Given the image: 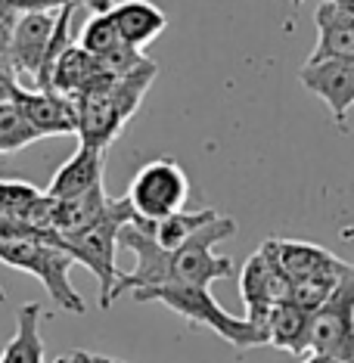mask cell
I'll return each mask as SVG.
<instances>
[{
  "label": "cell",
  "mask_w": 354,
  "mask_h": 363,
  "mask_svg": "<svg viewBox=\"0 0 354 363\" xmlns=\"http://www.w3.org/2000/svg\"><path fill=\"white\" fill-rule=\"evenodd\" d=\"M0 261L13 270H26V274L38 277L47 286L50 298L56 308L69 311V313H84L87 304L72 286L69 270L75 267V258L56 245L50 233L44 236H13V239H0Z\"/></svg>",
  "instance_id": "obj_2"
},
{
  "label": "cell",
  "mask_w": 354,
  "mask_h": 363,
  "mask_svg": "<svg viewBox=\"0 0 354 363\" xmlns=\"http://www.w3.org/2000/svg\"><path fill=\"white\" fill-rule=\"evenodd\" d=\"M44 317L47 313L40 301L22 304L16 317V335L0 354V363H44V338H40Z\"/></svg>",
  "instance_id": "obj_16"
},
{
  "label": "cell",
  "mask_w": 354,
  "mask_h": 363,
  "mask_svg": "<svg viewBox=\"0 0 354 363\" xmlns=\"http://www.w3.org/2000/svg\"><path fill=\"white\" fill-rule=\"evenodd\" d=\"M274 261L280 264L289 283H302V279H336L342 274V258L326 252L323 245L314 242H295V239H265Z\"/></svg>",
  "instance_id": "obj_10"
},
{
  "label": "cell",
  "mask_w": 354,
  "mask_h": 363,
  "mask_svg": "<svg viewBox=\"0 0 354 363\" xmlns=\"http://www.w3.org/2000/svg\"><path fill=\"white\" fill-rule=\"evenodd\" d=\"M103 150H90V146H78V152L72 155L60 171L53 174L47 196L50 199H75V196L90 193L94 186L103 184Z\"/></svg>",
  "instance_id": "obj_13"
},
{
  "label": "cell",
  "mask_w": 354,
  "mask_h": 363,
  "mask_svg": "<svg viewBox=\"0 0 354 363\" xmlns=\"http://www.w3.org/2000/svg\"><path fill=\"white\" fill-rule=\"evenodd\" d=\"M90 6V13H112V6H118L121 0H81Z\"/></svg>",
  "instance_id": "obj_26"
},
{
  "label": "cell",
  "mask_w": 354,
  "mask_h": 363,
  "mask_svg": "<svg viewBox=\"0 0 354 363\" xmlns=\"http://www.w3.org/2000/svg\"><path fill=\"white\" fill-rule=\"evenodd\" d=\"M4 298H6V295H4V289H0V301H4Z\"/></svg>",
  "instance_id": "obj_29"
},
{
  "label": "cell",
  "mask_w": 354,
  "mask_h": 363,
  "mask_svg": "<svg viewBox=\"0 0 354 363\" xmlns=\"http://www.w3.org/2000/svg\"><path fill=\"white\" fill-rule=\"evenodd\" d=\"M40 134L31 128L19 103H4L0 106V155L4 152H19L26 146L38 143Z\"/></svg>",
  "instance_id": "obj_19"
},
{
  "label": "cell",
  "mask_w": 354,
  "mask_h": 363,
  "mask_svg": "<svg viewBox=\"0 0 354 363\" xmlns=\"http://www.w3.org/2000/svg\"><path fill=\"white\" fill-rule=\"evenodd\" d=\"M19 78L13 75V69H6V65H0V106L4 103H16V96H19Z\"/></svg>",
  "instance_id": "obj_24"
},
{
  "label": "cell",
  "mask_w": 354,
  "mask_h": 363,
  "mask_svg": "<svg viewBox=\"0 0 354 363\" xmlns=\"http://www.w3.org/2000/svg\"><path fill=\"white\" fill-rule=\"evenodd\" d=\"M16 103L22 106L26 118L40 137H78V109L69 96L53 94V90L22 87Z\"/></svg>",
  "instance_id": "obj_11"
},
{
  "label": "cell",
  "mask_w": 354,
  "mask_h": 363,
  "mask_svg": "<svg viewBox=\"0 0 354 363\" xmlns=\"http://www.w3.org/2000/svg\"><path fill=\"white\" fill-rule=\"evenodd\" d=\"M289 289H292L289 277L280 270L267 242H261V249L243 264V274H240V295L245 304V317L267 329V313L280 301L289 298Z\"/></svg>",
  "instance_id": "obj_7"
},
{
  "label": "cell",
  "mask_w": 354,
  "mask_h": 363,
  "mask_svg": "<svg viewBox=\"0 0 354 363\" xmlns=\"http://www.w3.org/2000/svg\"><path fill=\"white\" fill-rule=\"evenodd\" d=\"M302 87L326 103L336 125L345 128L348 109L354 106V56H329V60L304 62L299 72Z\"/></svg>",
  "instance_id": "obj_8"
},
{
  "label": "cell",
  "mask_w": 354,
  "mask_h": 363,
  "mask_svg": "<svg viewBox=\"0 0 354 363\" xmlns=\"http://www.w3.org/2000/svg\"><path fill=\"white\" fill-rule=\"evenodd\" d=\"M40 196L44 193L38 186L26 184V180H0V211L10 214V218L26 220Z\"/></svg>",
  "instance_id": "obj_20"
},
{
  "label": "cell",
  "mask_w": 354,
  "mask_h": 363,
  "mask_svg": "<svg viewBox=\"0 0 354 363\" xmlns=\"http://www.w3.org/2000/svg\"><path fill=\"white\" fill-rule=\"evenodd\" d=\"M230 236H236V220L224 214L193 233L180 249L171 252V283L209 289L215 279L233 277V261L227 255H215V245Z\"/></svg>",
  "instance_id": "obj_4"
},
{
  "label": "cell",
  "mask_w": 354,
  "mask_h": 363,
  "mask_svg": "<svg viewBox=\"0 0 354 363\" xmlns=\"http://www.w3.org/2000/svg\"><path fill=\"white\" fill-rule=\"evenodd\" d=\"M109 19L115 31L121 35V40L128 47H134V50H146L168 28V16L153 0H121L118 6H112Z\"/></svg>",
  "instance_id": "obj_12"
},
{
  "label": "cell",
  "mask_w": 354,
  "mask_h": 363,
  "mask_svg": "<svg viewBox=\"0 0 354 363\" xmlns=\"http://www.w3.org/2000/svg\"><path fill=\"white\" fill-rule=\"evenodd\" d=\"M10 6H16L19 13H35V10H62V6H69V4H75V0H6Z\"/></svg>",
  "instance_id": "obj_23"
},
{
  "label": "cell",
  "mask_w": 354,
  "mask_h": 363,
  "mask_svg": "<svg viewBox=\"0 0 354 363\" xmlns=\"http://www.w3.org/2000/svg\"><path fill=\"white\" fill-rule=\"evenodd\" d=\"M78 47H81V50H87L90 56H96L100 62H106V60H112V56L118 53L121 47H128V44L121 40L118 31H115L109 13H94L87 19V26L81 28Z\"/></svg>",
  "instance_id": "obj_18"
},
{
  "label": "cell",
  "mask_w": 354,
  "mask_h": 363,
  "mask_svg": "<svg viewBox=\"0 0 354 363\" xmlns=\"http://www.w3.org/2000/svg\"><path fill=\"white\" fill-rule=\"evenodd\" d=\"M56 13L35 10V13L19 16V22L13 28V40H10V69L16 78H28L35 84L40 62H44V53H47V44H50L53 28H56Z\"/></svg>",
  "instance_id": "obj_9"
},
{
  "label": "cell",
  "mask_w": 354,
  "mask_h": 363,
  "mask_svg": "<svg viewBox=\"0 0 354 363\" xmlns=\"http://www.w3.org/2000/svg\"><path fill=\"white\" fill-rule=\"evenodd\" d=\"M311 354L354 363V264L348 261L333 295L311 317Z\"/></svg>",
  "instance_id": "obj_6"
},
{
  "label": "cell",
  "mask_w": 354,
  "mask_h": 363,
  "mask_svg": "<svg viewBox=\"0 0 354 363\" xmlns=\"http://www.w3.org/2000/svg\"><path fill=\"white\" fill-rule=\"evenodd\" d=\"M19 10L10 6L6 0H0V65L10 69V40H13V28L19 22Z\"/></svg>",
  "instance_id": "obj_22"
},
{
  "label": "cell",
  "mask_w": 354,
  "mask_h": 363,
  "mask_svg": "<svg viewBox=\"0 0 354 363\" xmlns=\"http://www.w3.org/2000/svg\"><path fill=\"white\" fill-rule=\"evenodd\" d=\"M311 317L314 313L299 308L292 301H280L274 311L267 313V338L270 345L289 354L311 351Z\"/></svg>",
  "instance_id": "obj_15"
},
{
  "label": "cell",
  "mask_w": 354,
  "mask_h": 363,
  "mask_svg": "<svg viewBox=\"0 0 354 363\" xmlns=\"http://www.w3.org/2000/svg\"><path fill=\"white\" fill-rule=\"evenodd\" d=\"M128 220H134V208L128 205V199H112L103 218H96L94 224H87L78 233H69V236L50 233L53 242L62 245L75 258V264H84L90 274L96 277V283H100V308L112 304V289H115V279H118L115 252H118V233Z\"/></svg>",
  "instance_id": "obj_3"
},
{
  "label": "cell",
  "mask_w": 354,
  "mask_h": 363,
  "mask_svg": "<svg viewBox=\"0 0 354 363\" xmlns=\"http://www.w3.org/2000/svg\"><path fill=\"white\" fill-rule=\"evenodd\" d=\"M56 363H112V357H103V354H90V351H72L56 357Z\"/></svg>",
  "instance_id": "obj_25"
},
{
  "label": "cell",
  "mask_w": 354,
  "mask_h": 363,
  "mask_svg": "<svg viewBox=\"0 0 354 363\" xmlns=\"http://www.w3.org/2000/svg\"><path fill=\"white\" fill-rule=\"evenodd\" d=\"M329 56H354V13L342 10L333 0L320 4L317 10V47L308 60L314 62Z\"/></svg>",
  "instance_id": "obj_14"
},
{
  "label": "cell",
  "mask_w": 354,
  "mask_h": 363,
  "mask_svg": "<svg viewBox=\"0 0 354 363\" xmlns=\"http://www.w3.org/2000/svg\"><path fill=\"white\" fill-rule=\"evenodd\" d=\"M112 363H121V360H115V357H112Z\"/></svg>",
  "instance_id": "obj_30"
},
{
  "label": "cell",
  "mask_w": 354,
  "mask_h": 363,
  "mask_svg": "<svg viewBox=\"0 0 354 363\" xmlns=\"http://www.w3.org/2000/svg\"><path fill=\"white\" fill-rule=\"evenodd\" d=\"M125 199L137 218L165 220L184 211L190 199V177L175 159H153L134 174Z\"/></svg>",
  "instance_id": "obj_5"
},
{
  "label": "cell",
  "mask_w": 354,
  "mask_h": 363,
  "mask_svg": "<svg viewBox=\"0 0 354 363\" xmlns=\"http://www.w3.org/2000/svg\"><path fill=\"white\" fill-rule=\"evenodd\" d=\"M336 283H339V277H336V279H302V283H292L289 298H286V301H292V304H299V308L314 313L320 304L333 295Z\"/></svg>",
  "instance_id": "obj_21"
},
{
  "label": "cell",
  "mask_w": 354,
  "mask_h": 363,
  "mask_svg": "<svg viewBox=\"0 0 354 363\" xmlns=\"http://www.w3.org/2000/svg\"><path fill=\"white\" fill-rule=\"evenodd\" d=\"M302 363H345V360H336V357H323V354H311L308 360H302Z\"/></svg>",
  "instance_id": "obj_27"
},
{
  "label": "cell",
  "mask_w": 354,
  "mask_h": 363,
  "mask_svg": "<svg viewBox=\"0 0 354 363\" xmlns=\"http://www.w3.org/2000/svg\"><path fill=\"white\" fill-rule=\"evenodd\" d=\"M215 218H221V211L199 208V211H177V214H171V218H165V220H143V218H137V214H134V224L140 230H146V233H150L155 242L162 245V249L175 252L193 233H199L205 224H211Z\"/></svg>",
  "instance_id": "obj_17"
},
{
  "label": "cell",
  "mask_w": 354,
  "mask_h": 363,
  "mask_svg": "<svg viewBox=\"0 0 354 363\" xmlns=\"http://www.w3.org/2000/svg\"><path fill=\"white\" fill-rule=\"evenodd\" d=\"M304 4V0H292V6H302Z\"/></svg>",
  "instance_id": "obj_28"
},
{
  "label": "cell",
  "mask_w": 354,
  "mask_h": 363,
  "mask_svg": "<svg viewBox=\"0 0 354 363\" xmlns=\"http://www.w3.org/2000/svg\"><path fill=\"white\" fill-rule=\"evenodd\" d=\"M134 298L137 301H162V304H168V308L175 313H180V317H184L190 326L211 329V333L221 335L227 345H233L236 351H249V348L270 345L265 326L252 323L249 317H233V313H227L205 286L168 283V286L137 289Z\"/></svg>",
  "instance_id": "obj_1"
}]
</instances>
